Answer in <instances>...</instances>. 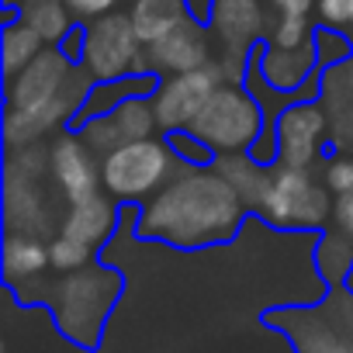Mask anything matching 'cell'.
<instances>
[{
    "label": "cell",
    "mask_w": 353,
    "mask_h": 353,
    "mask_svg": "<svg viewBox=\"0 0 353 353\" xmlns=\"http://www.w3.org/2000/svg\"><path fill=\"white\" fill-rule=\"evenodd\" d=\"M298 353H353V291L332 288L315 308H284L270 315Z\"/></svg>",
    "instance_id": "8"
},
{
    "label": "cell",
    "mask_w": 353,
    "mask_h": 353,
    "mask_svg": "<svg viewBox=\"0 0 353 353\" xmlns=\"http://www.w3.org/2000/svg\"><path fill=\"white\" fill-rule=\"evenodd\" d=\"M66 4H70V11H73V18L80 25H87V21H94L101 14L121 11V0H66Z\"/></svg>",
    "instance_id": "28"
},
{
    "label": "cell",
    "mask_w": 353,
    "mask_h": 353,
    "mask_svg": "<svg viewBox=\"0 0 353 353\" xmlns=\"http://www.w3.org/2000/svg\"><path fill=\"white\" fill-rule=\"evenodd\" d=\"M274 14H291V18H312L319 0H267Z\"/></svg>",
    "instance_id": "30"
},
{
    "label": "cell",
    "mask_w": 353,
    "mask_h": 353,
    "mask_svg": "<svg viewBox=\"0 0 353 353\" xmlns=\"http://www.w3.org/2000/svg\"><path fill=\"white\" fill-rule=\"evenodd\" d=\"M49 149L25 145L11 149L4 166V225L14 236H46L52 229V208L46 194Z\"/></svg>",
    "instance_id": "7"
},
{
    "label": "cell",
    "mask_w": 353,
    "mask_h": 353,
    "mask_svg": "<svg viewBox=\"0 0 353 353\" xmlns=\"http://www.w3.org/2000/svg\"><path fill=\"white\" fill-rule=\"evenodd\" d=\"M49 267H52V260H49L46 239L8 232V239H4V277H8L11 288H18L21 294H32L35 284H46Z\"/></svg>",
    "instance_id": "15"
},
{
    "label": "cell",
    "mask_w": 353,
    "mask_h": 353,
    "mask_svg": "<svg viewBox=\"0 0 353 353\" xmlns=\"http://www.w3.org/2000/svg\"><path fill=\"white\" fill-rule=\"evenodd\" d=\"M315 18H319L322 28L350 32V25H353V0H319Z\"/></svg>",
    "instance_id": "26"
},
{
    "label": "cell",
    "mask_w": 353,
    "mask_h": 353,
    "mask_svg": "<svg viewBox=\"0 0 353 353\" xmlns=\"http://www.w3.org/2000/svg\"><path fill=\"white\" fill-rule=\"evenodd\" d=\"M222 83H225V77H222V70L215 63L205 66V70L163 77L156 83V90H152V108H156L159 128L170 132V135L173 132H188Z\"/></svg>",
    "instance_id": "11"
},
{
    "label": "cell",
    "mask_w": 353,
    "mask_h": 353,
    "mask_svg": "<svg viewBox=\"0 0 353 353\" xmlns=\"http://www.w3.org/2000/svg\"><path fill=\"white\" fill-rule=\"evenodd\" d=\"M118 225V208H114V198H108L104 191L80 201V205H70L63 222H59V236L87 246V250H101L108 243V236L114 232Z\"/></svg>",
    "instance_id": "14"
},
{
    "label": "cell",
    "mask_w": 353,
    "mask_h": 353,
    "mask_svg": "<svg viewBox=\"0 0 353 353\" xmlns=\"http://www.w3.org/2000/svg\"><path fill=\"white\" fill-rule=\"evenodd\" d=\"M215 170L225 176V181L239 191V198L246 201V208L256 205L260 198V188L267 181V166L260 159H253L250 152H236V156H219L215 159Z\"/></svg>",
    "instance_id": "18"
},
{
    "label": "cell",
    "mask_w": 353,
    "mask_h": 353,
    "mask_svg": "<svg viewBox=\"0 0 353 353\" xmlns=\"http://www.w3.org/2000/svg\"><path fill=\"white\" fill-rule=\"evenodd\" d=\"M21 4H25V0H4V11H18L21 14Z\"/></svg>",
    "instance_id": "31"
},
{
    "label": "cell",
    "mask_w": 353,
    "mask_h": 353,
    "mask_svg": "<svg viewBox=\"0 0 353 353\" xmlns=\"http://www.w3.org/2000/svg\"><path fill=\"white\" fill-rule=\"evenodd\" d=\"M332 229L343 232L353 243V191L336 198V205H332Z\"/></svg>",
    "instance_id": "29"
},
{
    "label": "cell",
    "mask_w": 353,
    "mask_h": 353,
    "mask_svg": "<svg viewBox=\"0 0 353 353\" xmlns=\"http://www.w3.org/2000/svg\"><path fill=\"white\" fill-rule=\"evenodd\" d=\"M205 25L215 39V66L222 70L225 83H243L250 77L253 52L267 42L274 11L267 0H212Z\"/></svg>",
    "instance_id": "5"
},
{
    "label": "cell",
    "mask_w": 353,
    "mask_h": 353,
    "mask_svg": "<svg viewBox=\"0 0 353 353\" xmlns=\"http://www.w3.org/2000/svg\"><path fill=\"white\" fill-rule=\"evenodd\" d=\"M315 42V25L312 18H291V14H274L267 46L274 49H301Z\"/></svg>",
    "instance_id": "21"
},
{
    "label": "cell",
    "mask_w": 353,
    "mask_h": 353,
    "mask_svg": "<svg viewBox=\"0 0 353 353\" xmlns=\"http://www.w3.org/2000/svg\"><path fill=\"white\" fill-rule=\"evenodd\" d=\"M80 135H83V142H87L97 156H108L111 149H118V145L125 142V135H121L114 114H94V118H87L83 128H80Z\"/></svg>",
    "instance_id": "23"
},
{
    "label": "cell",
    "mask_w": 353,
    "mask_h": 353,
    "mask_svg": "<svg viewBox=\"0 0 353 353\" xmlns=\"http://www.w3.org/2000/svg\"><path fill=\"white\" fill-rule=\"evenodd\" d=\"M315 263L322 270V277L332 284V288H343V281L353 274V243L343 236V232H325L322 243H319V253H315Z\"/></svg>",
    "instance_id": "19"
},
{
    "label": "cell",
    "mask_w": 353,
    "mask_h": 353,
    "mask_svg": "<svg viewBox=\"0 0 353 353\" xmlns=\"http://www.w3.org/2000/svg\"><path fill=\"white\" fill-rule=\"evenodd\" d=\"M322 184L332 191V198L353 191V149L336 152V156L322 166Z\"/></svg>",
    "instance_id": "25"
},
{
    "label": "cell",
    "mask_w": 353,
    "mask_h": 353,
    "mask_svg": "<svg viewBox=\"0 0 353 353\" xmlns=\"http://www.w3.org/2000/svg\"><path fill=\"white\" fill-rule=\"evenodd\" d=\"M121 291V281L114 270L90 263L83 270L63 274L59 281H46L42 284V298L49 301L56 325L80 346H94L101 339L104 319L114 308Z\"/></svg>",
    "instance_id": "2"
},
{
    "label": "cell",
    "mask_w": 353,
    "mask_h": 353,
    "mask_svg": "<svg viewBox=\"0 0 353 353\" xmlns=\"http://www.w3.org/2000/svg\"><path fill=\"white\" fill-rule=\"evenodd\" d=\"M170 145L176 149V156H181V163L184 166H205V163H212V149L201 142V139H194L191 132H173L170 135Z\"/></svg>",
    "instance_id": "27"
},
{
    "label": "cell",
    "mask_w": 353,
    "mask_h": 353,
    "mask_svg": "<svg viewBox=\"0 0 353 353\" xmlns=\"http://www.w3.org/2000/svg\"><path fill=\"white\" fill-rule=\"evenodd\" d=\"M246 201L215 166H184L173 181L142 205L135 229L181 250L229 243L243 225Z\"/></svg>",
    "instance_id": "1"
},
{
    "label": "cell",
    "mask_w": 353,
    "mask_h": 353,
    "mask_svg": "<svg viewBox=\"0 0 353 353\" xmlns=\"http://www.w3.org/2000/svg\"><path fill=\"white\" fill-rule=\"evenodd\" d=\"M181 170H184V163H181V156H176V149L170 145V139H156V135L121 142L118 149L101 156L104 194L121 201V205H135V201L145 205Z\"/></svg>",
    "instance_id": "3"
},
{
    "label": "cell",
    "mask_w": 353,
    "mask_h": 353,
    "mask_svg": "<svg viewBox=\"0 0 353 353\" xmlns=\"http://www.w3.org/2000/svg\"><path fill=\"white\" fill-rule=\"evenodd\" d=\"M111 114H114V121H118L125 142L152 139V132L159 128V118H156V108H152V97H149V94H139V97L121 101Z\"/></svg>",
    "instance_id": "20"
},
{
    "label": "cell",
    "mask_w": 353,
    "mask_h": 353,
    "mask_svg": "<svg viewBox=\"0 0 353 353\" xmlns=\"http://www.w3.org/2000/svg\"><path fill=\"white\" fill-rule=\"evenodd\" d=\"M49 260H52V270L73 274V270H83V267L94 263V250H87V246H80V243H73V239L56 232L49 239Z\"/></svg>",
    "instance_id": "24"
},
{
    "label": "cell",
    "mask_w": 353,
    "mask_h": 353,
    "mask_svg": "<svg viewBox=\"0 0 353 353\" xmlns=\"http://www.w3.org/2000/svg\"><path fill=\"white\" fill-rule=\"evenodd\" d=\"M274 139H277V163L312 170L322 159V149L329 142V114L319 101L294 97L284 104L274 118Z\"/></svg>",
    "instance_id": "10"
},
{
    "label": "cell",
    "mask_w": 353,
    "mask_h": 353,
    "mask_svg": "<svg viewBox=\"0 0 353 353\" xmlns=\"http://www.w3.org/2000/svg\"><path fill=\"white\" fill-rule=\"evenodd\" d=\"M49 181L59 188V198L66 205H80L104 191L101 156L83 142L80 132H63L49 145Z\"/></svg>",
    "instance_id": "12"
},
{
    "label": "cell",
    "mask_w": 353,
    "mask_h": 353,
    "mask_svg": "<svg viewBox=\"0 0 353 353\" xmlns=\"http://www.w3.org/2000/svg\"><path fill=\"white\" fill-rule=\"evenodd\" d=\"M332 191L312 170L274 163L267 166V181L260 188L253 212L277 229H322L332 222Z\"/></svg>",
    "instance_id": "4"
},
{
    "label": "cell",
    "mask_w": 353,
    "mask_h": 353,
    "mask_svg": "<svg viewBox=\"0 0 353 353\" xmlns=\"http://www.w3.org/2000/svg\"><path fill=\"white\" fill-rule=\"evenodd\" d=\"M315 56H319V70H332L346 59H353V39L350 32H336V28H315Z\"/></svg>",
    "instance_id": "22"
},
{
    "label": "cell",
    "mask_w": 353,
    "mask_h": 353,
    "mask_svg": "<svg viewBox=\"0 0 353 353\" xmlns=\"http://www.w3.org/2000/svg\"><path fill=\"white\" fill-rule=\"evenodd\" d=\"M215 39L212 28L201 18L184 21L181 28H173L170 35H163L159 42L145 46V73L163 80V77H176V73H191V70H205L215 63Z\"/></svg>",
    "instance_id": "13"
},
{
    "label": "cell",
    "mask_w": 353,
    "mask_h": 353,
    "mask_svg": "<svg viewBox=\"0 0 353 353\" xmlns=\"http://www.w3.org/2000/svg\"><path fill=\"white\" fill-rule=\"evenodd\" d=\"M267 128L270 125L260 97L243 83H222L188 132L201 139L215 156H236V152H253V145L263 139Z\"/></svg>",
    "instance_id": "6"
},
{
    "label": "cell",
    "mask_w": 353,
    "mask_h": 353,
    "mask_svg": "<svg viewBox=\"0 0 353 353\" xmlns=\"http://www.w3.org/2000/svg\"><path fill=\"white\" fill-rule=\"evenodd\" d=\"M80 66L94 83H114L145 73V46L128 18V11H111L83 25Z\"/></svg>",
    "instance_id": "9"
},
{
    "label": "cell",
    "mask_w": 353,
    "mask_h": 353,
    "mask_svg": "<svg viewBox=\"0 0 353 353\" xmlns=\"http://www.w3.org/2000/svg\"><path fill=\"white\" fill-rule=\"evenodd\" d=\"M125 11H128L142 46L159 42L163 35H170L173 28H181L184 21L194 18L191 0H128Z\"/></svg>",
    "instance_id": "16"
},
{
    "label": "cell",
    "mask_w": 353,
    "mask_h": 353,
    "mask_svg": "<svg viewBox=\"0 0 353 353\" xmlns=\"http://www.w3.org/2000/svg\"><path fill=\"white\" fill-rule=\"evenodd\" d=\"M350 39H353V25H350Z\"/></svg>",
    "instance_id": "32"
},
{
    "label": "cell",
    "mask_w": 353,
    "mask_h": 353,
    "mask_svg": "<svg viewBox=\"0 0 353 353\" xmlns=\"http://www.w3.org/2000/svg\"><path fill=\"white\" fill-rule=\"evenodd\" d=\"M49 46L42 42V35L28 25V21H21V18H14V21H8L4 25V35H0V56H4V77L11 80V77H18L21 70H28L42 52H46Z\"/></svg>",
    "instance_id": "17"
}]
</instances>
